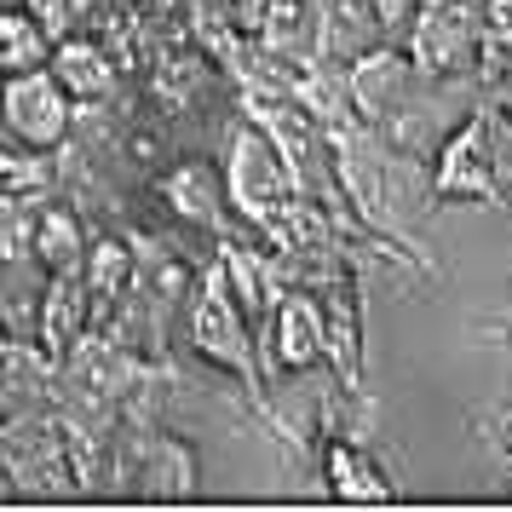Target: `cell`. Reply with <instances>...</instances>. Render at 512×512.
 Masks as SVG:
<instances>
[{
	"label": "cell",
	"instance_id": "1",
	"mask_svg": "<svg viewBox=\"0 0 512 512\" xmlns=\"http://www.w3.org/2000/svg\"><path fill=\"white\" fill-rule=\"evenodd\" d=\"M225 185H231V208L259 225V231H277L288 213L300 208V173L294 162L277 150V139L248 121V127H236L231 133V150H225Z\"/></svg>",
	"mask_w": 512,
	"mask_h": 512
},
{
	"label": "cell",
	"instance_id": "2",
	"mask_svg": "<svg viewBox=\"0 0 512 512\" xmlns=\"http://www.w3.org/2000/svg\"><path fill=\"white\" fill-rule=\"evenodd\" d=\"M248 323L254 317L242 311V300L231 294V282H225L219 259H213L208 271H202V282H196V294H190V346L202 351L213 369L236 374L248 386V397L265 409V380L254 369V328Z\"/></svg>",
	"mask_w": 512,
	"mask_h": 512
},
{
	"label": "cell",
	"instance_id": "3",
	"mask_svg": "<svg viewBox=\"0 0 512 512\" xmlns=\"http://www.w3.org/2000/svg\"><path fill=\"white\" fill-rule=\"evenodd\" d=\"M432 196L438 202H472V208H507V173L495 156V133H489V110L455 121V133L438 144L432 156Z\"/></svg>",
	"mask_w": 512,
	"mask_h": 512
},
{
	"label": "cell",
	"instance_id": "4",
	"mask_svg": "<svg viewBox=\"0 0 512 512\" xmlns=\"http://www.w3.org/2000/svg\"><path fill=\"white\" fill-rule=\"evenodd\" d=\"M110 489L150 495V501H179V495L196 489V461H190V449L173 438V432H162V426H139V420H121Z\"/></svg>",
	"mask_w": 512,
	"mask_h": 512
},
{
	"label": "cell",
	"instance_id": "5",
	"mask_svg": "<svg viewBox=\"0 0 512 512\" xmlns=\"http://www.w3.org/2000/svg\"><path fill=\"white\" fill-rule=\"evenodd\" d=\"M0 455H6V472H12L18 495H70V489H81L58 415H29V409L12 415L0 426Z\"/></svg>",
	"mask_w": 512,
	"mask_h": 512
},
{
	"label": "cell",
	"instance_id": "6",
	"mask_svg": "<svg viewBox=\"0 0 512 512\" xmlns=\"http://www.w3.org/2000/svg\"><path fill=\"white\" fill-rule=\"evenodd\" d=\"M0 121L35 150H64L75 133V98L70 87L47 70H18L0 81Z\"/></svg>",
	"mask_w": 512,
	"mask_h": 512
},
{
	"label": "cell",
	"instance_id": "7",
	"mask_svg": "<svg viewBox=\"0 0 512 512\" xmlns=\"http://www.w3.org/2000/svg\"><path fill=\"white\" fill-rule=\"evenodd\" d=\"M478 18L484 6L472 0H426L420 18L409 24V58L426 81H449V75L478 70Z\"/></svg>",
	"mask_w": 512,
	"mask_h": 512
},
{
	"label": "cell",
	"instance_id": "8",
	"mask_svg": "<svg viewBox=\"0 0 512 512\" xmlns=\"http://www.w3.org/2000/svg\"><path fill=\"white\" fill-rule=\"evenodd\" d=\"M271 357H277L288 374H305L328 363V311L317 288H294L277 300V317H271Z\"/></svg>",
	"mask_w": 512,
	"mask_h": 512
},
{
	"label": "cell",
	"instance_id": "9",
	"mask_svg": "<svg viewBox=\"0 0 512 512\" xmlns=\"http://www.w3.org/2000/svg\"><path fill=\"white\" fill-rule=\"evenodd\" d=\"M156 196L173 208L179 225H196V231H219L225 208H231V185L213 162H173L156 179Z\"/></svg>",
	"mask_w": 512,
	"mask_h": 512
},
{
	"label": "cell",
	"instance_id": "10",
	"mask_svg": "<svg viewBox=\"0 0 512 512\" xmlns=\"http://www.w3.org/2000/svg\"><path fill=\"white\" fill-rule=\"evenodd\" d=\"M29 248H35V265H41L47 277L87 271V254H93L87 213L70 208V202H47L41 213H29Z\"/></svg>",
	"mask_w": 512,
	"mask_h": 512
},
{
	"label": "cell",
	"instance_id": "11",
	"mask_svg": "<svg viewBox=\"0 0 512 512\" xmlns=\"http://www.w3.org/2000/svg\"><path fill=\"white\" fill-rule=\"evenodd\" d=\"M52 75L70 87L75 104H110L116 87H121L116 58L98 47L93 35H64V41L52 47Z\"/></svg>",
	"mask_w": 512,
	"mask_h": 512
},
{
	"label": "cell",
	"instance_id": "12",
	"mask_svg": "<svg viewBox=\"0 0 512 512\" xmlns=\"http://www.w3.org/2000/svg\"><path fill=\"white\" fill-rule=\"evenodd\" d=\"M93 328V294H87V271H64L47 282V300H41V346L64 363L75 351V340Z\"/></svg>",
	"mask_w": 512,
	"mask_h": 512
},
{
	"label": "cell",
	"instance_id": "13",
	"mask_svg": "<svg viewBox=\"0 0 512 512\" xmlns=\"http://www.w3.org/2000/svg\"><path fill=\"white\" fill-rule=\"evenodd\" d=\"M323 489L328 495H340V501H392V478L380 472L369 449L357 438H334L323 449Z\"/></svg>",
	"mask_w": 512,
	"mask_h": 512
},
{
	"label": "cell",
	"instance_id": "14",
	"mask_svg": "<svg viewBox=\"0 0 512 512\" xmlns=\"http://www.w3.org/2000/svg\"><path fill=\"white\" fill-rule=\"evenodd\" d=\"M380 6L374 0H323V58L328 64H357L363 52L380 47Z\"/></svg>",
	"mask_w": 512,
	"mask_h": 512
},
{
	"label": "cell",
	"instance_id": "15",
	"mask_svg": "<svg viewBox=\"0 0 512 512\" xmlns=\"http://www.w3.org/2000/svg\"><path fill=\"white\" fill-rule=\"evenodd\" d=\"M52 41L47 29L29 18L24 6H12V12H0V70L18 75V70H47L52 64Z\"/></svg>",
	"mask_w": 512,
	"mask_h": 512
},
{
	"label": "cell",
	"instance_id": "16",
	"mask_svg": "<svg viewBox=\"0 0 512 512\" xmlns=\"http://www.w3.org/2000/svg\"><path fill=\"white\" fill-rule=\"evenodd\" d=\"M18 6H24L29 18L47 29L52 41H64V35L75 29V0H18Z\"/></svg>",
	"mask_w": 512,
	"mask_h": 512
},
{
	"label": "cell",
	"instance_id": "17",
	"mask_svg": "<svg viewBox=\"0 0 512 512\" xmlns=\"http://www.w3.org/2000/svg\"><path fill=\"white\" fill-rule=\"evenodd\" d=\"M374 6H380V24H386V35H403V29L420 18V6H426V0H374Z\"/></svg>",
	"mask_w": 512,
	"mask_h": 512
},
{
	"label": "cell",
	"instance_id": "18",
	"mask_svg": "<svg viewBox=\"0 0 512 512\" xmlns=\"http://www.w3.org/2000/svg\"><path fill=\"white\" fill-rule=\"evenodd\" d=\"M24 196H12V190H0V236L12 231V225H24Z\"/></svg>",
	"mask_w": 512,
	"mask_h": 512
},
{
	"label": "cell",
	"instance_id": "19",
	"mask_svg": "<svg viewBox=\"0 0 512 512\" xmlns=\"http://www.w3.org/2000/svg\"><path fill=\"white\" fill-rule=\"evenodd\" d=\"M495 104H501V110H507V116H512V75H507V81H501V87H495Z\"/></svg>",
	"mask_w": 512,
	"mask_h": 512
},
{
	"label": "cell",
	"instance_id": "20",
	"mask_svg": "<svg viewBox=\"0 0 512 512\" xmlns=\"http://www.w3.org/2000/svg\"><path fill=\"white\" fill-rule=\"evenodd\" d=\"M507 346H512V334H507Z\"/></svg>",
	"mask_w": 512,
	"mask_h": 512
},
{
	"label": "cell",
	"instance_id": "21",
	"mask_svg": "<svg viewBox=\"0 0 512 512\" xmlns=\"http://www.w3.org/2000/svg\"><path fill=\"white\" fill-rule=\"evenodd\" d=\"M507 489H512V484H507Z\"/></svg>",
	"mask_w": 512,
	"mask_h": 512
}]
</instances>
